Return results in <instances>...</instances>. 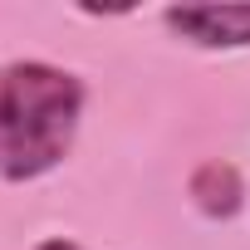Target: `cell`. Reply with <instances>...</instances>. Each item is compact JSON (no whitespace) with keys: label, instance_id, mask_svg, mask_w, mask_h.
<instances>
[{"label":"cell","instance_id":"obj_1","mask_svg":"<svg viewBox=\"0 0 250 250\" xmlns=\"http://www.w3.org/2000/svg\"><path fill=\"white\" fill-rule=\"evenodd\" d=\"M83 83L54 64L20 59L0 69V177L35 182L54 172L79 133Z\"/></svg>","mask_w":250,"mask_h":250},{"label":"cell","instance_id":"obj_2","mask_svg":"<svg viewBox=\"0 0 250 250\" xmlns=\"http://www.w3.org/2000/svg\"><path fill=\"white\" fill-rule=\"evenodd\" d=\"M167 30H177L182 40L201 44V49H240L250 44V0L245 5H172Z\"/></svg>","mask_w":250,"mask_h":250},{"label":"cell","instance_id":"obj_3","mask_svg":"<svg viewBox=\"0 0 250 250\" xmlns=\"http://www.w3.org/2000/svg\"><path fill=\"white\" fill-rule=\"evenodd\" d=\"M240 196H245V187H240V172L230 162H201L191 172V201L206 216H235Z\"/></svg>","mask_w":250,"mask_h":250},{"label":"cell","instance_id":"obj_4","mask_svg":"<svg viewBox=\"0 0 250 250\" xmlns=\"http://www.w3.org/2000/svg\"><path fill=\"white\" fill-rule=\"evenodd\" d=\"M35 250H83V245H74V240H40Z\"/></svg>","mask_w":250,"mask_h":250}]
</instances>
